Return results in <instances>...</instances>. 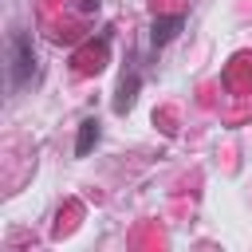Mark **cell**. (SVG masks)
<instances>
[{
  "label": "cell",
  "mask_w": 252,
  "mask_h": 252,
  "mask_svg": "<svg viewBox=\"0 0 252 252\" xmlns=\"http://www.w3.org/2000/svg\"><path fill=\"white\" fill-rule=\"evenodd\" d=\"M35 71V55H32V39L24 32L12 35V87H24Z\"/></svg>",
  "instance_id": "1"
},
{
  "label": "cell",
  "mask_w": 252,
  "mask_h": 252,
  "mask_svg": "<svg viewBox=\"0 0 252 252\" xmlns=\"http://www.w3.org/2000/svg\"><path fill=\"white\" fill-rule=\"evenodd\" d=\"M91 142H98V122H94V118H87V122H83V134H79V146H75V150H79V154H87V150H91Z\"/></svg>",
  "instance_id": "2"
},
{
  "label": "cell",
  "mask_w": 252,
  "mask_h": 252,
  "mask_svg": "<svg viewBox=\"0 0 252 252\" xmlns=\"http://www.w3.org/2000/svg\"><path fill=\"white\" fill-rule=\"evenodd\" d=\"M177 24H181V20H169V24H158V28H154V39H158V43H165V39H169V35L177 32Z\"/></svg>",
  "instance_id": "3"
}]
</instances>
